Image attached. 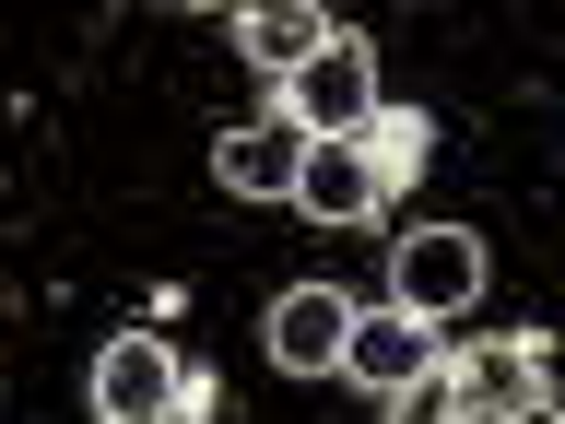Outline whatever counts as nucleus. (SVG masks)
<instances>
[{
  "mask_svg": "<svg viewBox=\"0 0 565 424\" xmlns=\"http://www.w3.org/2000/svg\"><path fill=\"white\" fill-rule=\"evenodd\" d=\"M330 35H342V24L307 12V0H247V12H236V47H247V71H271V95L318 60V47H330Z\"/></svg>",
  "mask_w": 565,
  "mask_h": 424,
  "instance_id": "nucleus-9",
  "label": "nucleus"
},
{
  "mask_svg": "<svg viewBox=\"0 0 565 424\" xmlns=\"http://www.w3.org/2000/svg\"><path fill=\"white\" fill-rule=\"evenodd\" d=\"M459 389H471V413L519 424V413H542V401H554V353L530 342V330H507V342H471V353H459Z\"/></svg>",
  "mask_w": 565,
  "mask_h": 424,
  "instance_id": "nucleus-6",
  "label": "nucleus"
},
{
  "mask_svg": "<svg viewBox=\"0 0 565 424\" xmlns=\"http://www.w3.org/2000/svg\"><path fill=\"white\" fill-rule=\"evenodd\" d=\"M519 424H565V401H542V413H519Z\"/></svg>",
  "mask_w": 565,
  "mask_h": 424,
  "instance_id": "nucleus-12",
  "label": "nucleus"
},
{
  "mask_svg": "<svg viewBox=\"0 0 565 424\" xmlns=\"http://www.w3.org/2000/svg\"><path fill=\"white\" fill-rule=\"evenodd\" d=\"M377 166H365V141H307V177H295V212L307 224H377Z\"/></svg>",
  "mask_w": 565,
  "mask_h": 424,
  "instance_id": "nucleus-8",
  "label": "nucleus"
},
{
  "mask_svg": "<svg viewBox=\"0 0 565 424\" xmlns=\"http://www.w3.org/2000/svg\"><path fill=\"white\" fill-rule=\"evenodd\" d=\"M271 118H295L307 141H353L365 118H377V47L342 24L307 71H295V83H282V106H271Z\"/></svg>",
  "mask_w": 565,
  "mask_h": 424,
  "instance_id": "nucleus-3",
  "label": "nucleus"
},
{
  "mask_svg": "<svg viewBox=\"0 0 565 424\" xmlns=\"http://www.w3.org/2000/svg\"><path fill=\"white\" fill-rule=\"evenodd\" d=\"M353 141H365V166H377V189H388V201H401V189L424 177V153H436V130H424L413 106H377V118H365Z\"/></svg>",
  "mask_w": 565,
  "mask_h": 424,
  "instance_id": "nucleus-10",
  "label": "nucleus"
},
{
  "mask_svg": "<svg viewBox=\"0 0 565 424\" xmlns=\"http://www.w3.org/2000/svg\"><path fill=\"white\" fill-rule=\"evenodd\" d=\"M459 413H471V389H459V353H448V365H424L413 389H388V401H377V424H459Z\"/></svg>",
  "mask_w": 565,
  "mask_h": 424,
  "instance_id": "nucleus-11",
  "label": "nucleus"
},
{
  "mask_svg": "<svg viewBox=\"0 0 565 424\" xmlns=\"http://www.w3.org/2000/svg\"><path fill=\"white\" fill-rule=\"evenodd\" d=\"M212 401L201 365H177L166 330H118V342L95 353V424H189Z\"/></svg>",
  "mask_w": 565,
  "mask_h": 424,
  "instance_id": "nucleus-1",
  "label": "nucleus"
},
{
  "mask_svg": "<svg viewBox=\"0 0 565 424\" xmlns=\"http://www.w3.org/2000/svg\"><path fill=\"white\" fill-rule=\"evenodd\" d=\"M424 365H448V330L413 307H388V318H353V353H342V378L365 389V401H388V389H413Z\"/></svg>",
  "mask_w": 565,
  "mask_h": 424,
  "instance_id": "nucleus-5",
  "label": "nucleus"
},
{
  "mask_svg": "<svg viewBox=\"0 0 565 424\" xmlns=\"http://www.w3.org/2000/svg\"><path fill=\"white\" fill-rule=\"evenodd\" d=\"M353 295L342 283H282L271 318H259V353H271L282 378H342V353H353Z\"/></svg>",
  "mask_w": 565,
  "mask_h": 424,
  "instance_id": "nucleus-4",
  "label": "nucleus"
},
{
  "mask_svg": "<svg viewBox=\"0 0 565 424\" xmlns=\"http://www.w3.org/2000/svg\"><path fill=\"white\" fill-rule=\"evenodd\" d=\"M212 177H224L236 201H295V177H307V130H295V118H247V130L212 141Z\"/></svg>",
  "mask_w": 565,
  "mask_h": 424,
  "instance_id": "nucleus-7",
  "label": "nucleus"
},
{
  "mask_svg": "<svg viewBox=\"0 0 565 424\" xmlns=\"http://www.w3.org/2000/svg\"><path fill=\"white\" fill-rule=\"evenodd\" d=\"M483 283H494V247L471 224H413L388 247V307H413V318H471Z\"/></svg>",
  "mask_w": 565,
  "mask_h": 424,
  "instance_id": "nucleus-2",
  "label": "nucleus"
}]
</instances>
